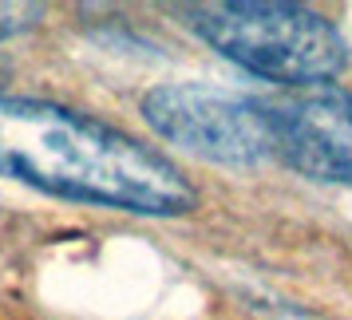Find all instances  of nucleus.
<instances>
[{"label":"nucleus","instance_id":"2","mask_svg":"<svg viewBox=\"0 0 352 320\" xmlns=\"http://www.w3.org/2000/svg\"><path fill=\"white\" fill-rule=\"evenodd\" d=\"M182 16L230 64L285 87L309 91L349 67V44L336 24L301 4H190Z\"/></svg>","mask_w":352,"mask_h":320},{"label":"nucleus","instance_id":"1","mask_svg":"<svg viewBox=\"0 0 352 320\" xmlns=\"http://www.w3.org/2000/svg\"><path fill=\"white\" fill-rule=\"evenodd\" d=\"M0 178L151 218H175L198 202L186 174L155 146L40 99L0 95Z\"/></svg>","mask_w":352,"mask_h":320},{"label":"nucleus","instance_id":"3","mask_svg":"<svg viewBox=\"0 0 352 320\" xmlns=\"http://www.w3.org/2000/svg\"><path fill=\"white\" fill-rule=\"evenodd\" d=\"M143 119L166 143L222 166H257L273 159L265 99L214 83H166L143 95Z\"/></svg>","mask_w":352,"mask_h":320},{"label":"nucleus","instance_id":"5","mask_svg":"<svg viewBox=\"0 0 352 320\" xmlns=\"http://www.w3.org/2000/svg\"><path fill=\"white\" fill-rule=\"evenodd\" d=\"M40 16H44L40 4H12V0H0V44L12 40V36H20V32H28Z\"/></svg>","mask_w":352,"mask_h":320},{"label":"nucleus","instance_id":"6","mask_svg":"<svg viewBox=\"0 0 352 320\" xmlns=\"http://www.w3.org/2000/svg\"><path fill=\"white\" fill-rule=\"evenodd\" d=\"M0 76H4V67H0Z\"/></svg>","mask_w":352,"mask_h":320},{"label":"nucleus","instance_id":"4","mask_svg":"<svg viewBox=\"0 0 352 320\" xmlns=\"http://www.w3.org/2000/svg\"><path fill=\"white\" fill-rule=\"evenodd\" d=\"M273 159L317 182L352 186V91L309 87L297 95L265 99Z\"/></svg>","mask_w":352,"mask_h":320}]
</instances>
